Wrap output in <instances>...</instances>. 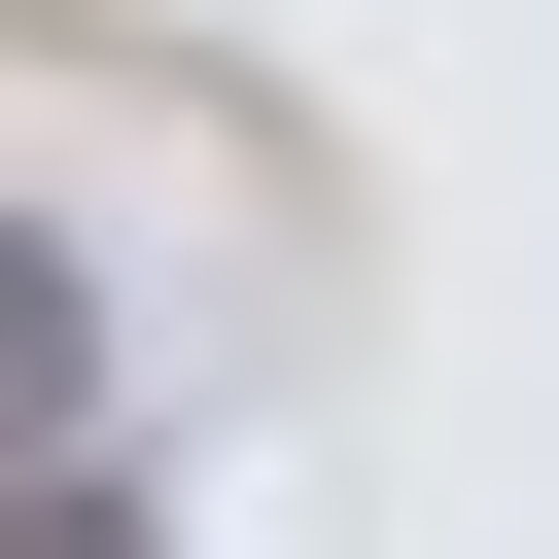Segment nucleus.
I'll list each match as a JSON object with an SVG mask.
<instances>
[{
  "label": "nucleus",
  "mask_w": 559,
  "mask_h": 559,
  "mask_svg": "<svg viewBox=\"0 0 559 559\" xmlns=\"http://www.w3.org/2000/svg\"><path fill=\"white\" fill-rule=\"evenodd\" d=\"M70 419H105V280L0 210V454H70Z\"/></svg>",
  "instance_id": "1"
},
{
  "label": "nucleus",
  "mask_w": 559,
  "mask_h": 559,
  "mask_svg": "<svg viewBox=\"0 0 559 559\" xmlns=\"http://www.w3.org/2000/svg\"><path fill=\"white\" fill-rule=\"evenodd\" d=\"M0 559H140V524H105V489H70V454H0Z\"/></svg>",
  "instance_id": "2"
}]
</instances>
